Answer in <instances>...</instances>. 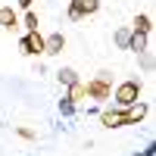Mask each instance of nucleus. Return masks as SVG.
<instances>
[{"instance_id":"f257e3e1","label":"nucleus","mask_w":156,"mask_h":156,"mask_svg":"<svg viewBox=\"0 0 156 156\" xmlns=\"http://www.w3.org/2000/svg\"><path fill=\"white\" fill-rule=\"evenodd\" d=\"M140 97V81H122L119 87H115V103L125 109V106H131V103H137Z\"/></svg>"},{"instance_id":"f03ea898","label":"nucleus","mask_w":156,"mask_h":156,"mask_svg":"<svg viewBox=\"0 0 156 156\" xmlns=\"http://www.w3.org/2000/svg\"><path fill=\"white\" fill-rule=\"evenodd\" d=\"M97 9H100V0H72L69 19L78 22V19H84V16H90V12H97Z\"/></svg>"},{"instance_id":"7ed1b4c3","label":"nucleus","mask_w":156,"mask_h":156,"mask_svg":"<svg viewBox=\"0 0 156 156\" xmlns=\"http://www.w3.org/2000/svg\"><path fill=\"white\" fill-rule=\"evenodd\" d=\"M19 47H22L25 56H37V53H44V37L37 34V31H28V34L19 41Z\"/></svg>"},{"instance_id":"20e7f679","label":"nucleus","mask_w":156,"mask_h":156,"mask_svg":"<svg viewBox=\"0 0 156 156\" xmlns=\"http://www.w3.org/2000/svg\"><path fill=\"white\" fill-rule=\"evenodd\" d=\"M87 97H94V100H109L112 97V87L106 81V75H100L97 81H87Z\"/></svg>"},{"instance_id":"39448f33","label":"nucleus","mask_w":156,"mask_h":156,"mask_svg":"<svg viewBox=\"0 0 156 156\" xmlns=\"http://www.w3.org/2000/svg\"><path fill=\"white\" fill-rule=\"evenodd\" d=\"M103 125H106V128H122V125H131V122H128V109H106V112H103Z\"/></svg>"},{"instance_id":"423d86ee","label":"nucleus","mask_w":156,"mask_h":156,"mask_svg":"<svg viewBox=\"0 0 156 156\" xmlns=\"http://www.w3.org/2000/svg\"><path fill=\"white\" fill-rule=\"evenodd\" d=\"M62 47H66V37H62L59 31H53L50 37H44V53L56 56V53H62Z\"/></svg>"},{"instance_id":"0eeeda50","label":"nucleus","mask_w":156,"mask_h":156,"mask_svg":"<svg viewBox=\"0 0 156 156\" xmlns=\"http://www.w3.org/2000/svg\"><path fill=\"white\" fill-rule=\"evenodd\" d=\"M125 50L144 53V50H147V34H137V31H131V34H128V47H125Z\"/></svg>"},{"instance_id":"6e6552de","label":"nucleus","mask_w":156,"mask_h":156,"mask_svg":"<svg viewBox=\"0 0 156 156\" xmlns=\"http://www.w3.org/2000/svg\"><path fill=\"white\" fill-rule=\"evenodd\" d=\"M0 25H3V28H16V25H19V19H16V12H12V6H3V9H0Z\"/></svg>"},{"instance_id":"1a4fd4ad","label":"nucleus","mask_w":156,"mask_h":156,"mask_svg":"<svg viewBox=\"0 0 156 156\" xmlns=\"http://www.w3.org/2000/svg\"><path fill=\"white\" fill-rule=\"evenodd\" d=\"M150 25H153L150 16H137V19H134V31H137V34H150Z\"/></svg>"},{"instance_id":"9d476101","label":"nucleus","mask_w":156,"mask_h":156,"mask_svg":"<svg viewBox=\"0 0 156 156\" xmlns=\"http://www.w3.org/2000/svg\"><path fill=\"white\" fill-rule=\"evenodd\" d=\"M59 81H62V84H75V81H78L75 69H62V72H59Z\"/></svg>"},{"instance_id":"9b49d317","label":"nucleus","mask_w":156,"mask_h":156,"mask_svg":"<svg viewBox=\"0 0 156 156\" xmlns=\"http://www.w3.org/2000/svg\"><path fill=\"white\" fill-rule=\"evenodd\" d=\"M59 112H62V115H72V112H75V100L62 97V100H59Z\"/></svg>"},{"instance_id":"f8f14e48","label":"nucleus","mask_w":156,"mask_h":156,"mask_svg":"<svg viewBox=\"0 0 156 156\" xmlns=\"http://www.w3.org/2000/svg\"><path fill=\"white\" fill-rule=\"evenodd\" d=\"M128 34H131V31H128V28H122V31H115V44H119L122 50L128 47Z\"/></svg>"},{"instance_id":"ddd939ff","label":"nucleus","mask_w":156,"mask_h":156,"mask_svg":"<svg viewBox=\"0 0 156 156\" xmlns=\"http://www.w3.org/2000/svg\"><path fill=\"white\" fill-rule=\"evenodd\" d=\"M25 28H28V31H37V16H34V12H25Z\"/></svg>"},{"instance_id":"4468645a","label":"nucleus","mask_w":156,"mask_h":156,"mask_svg":"<svg viewBox=\"0 0 156 156\" xmlns=\"http://www.w3.org/2000/svg\"><path fill=\"white\" fill-rule=\"evenodd\" d=\"M134 156H153V147H147L144 153H134Z\"/></svg>"},{"instance_id":"2eb2a0df","label":"nucleus","mask_w":156,"mask_h":156,"mask_svg":"<svg viewBox=\"0 0 156 156\" xmlns=\"http://www.w3.org/2000/svg\"><path fill=\"white\" fill-rule=\"evenodd\" d=\"M19 6H22V9H28V6H31V0H19Z\"/></svg>"}]
</instances>
